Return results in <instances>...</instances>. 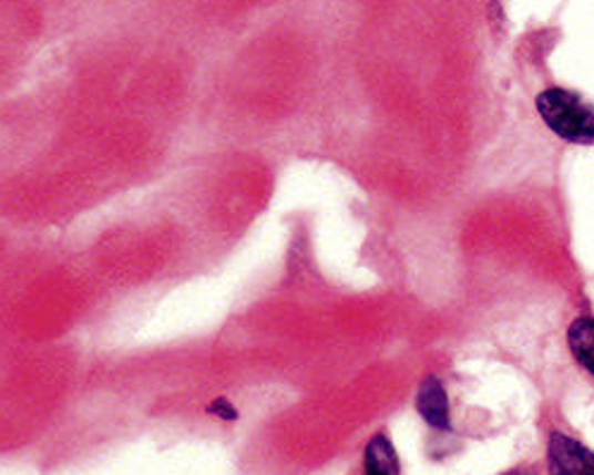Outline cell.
Instances as JSON below:
<instances>
[{"instance_id":"cell-3","label":"cell","mask_w":594,"mask_h":475,"mask_svg":"<svg viewBox=\"0 0 594 475\" xmlns=\"http://www.w3.org/2000/svg\"><path fill=\"white\" fill-rule=\"evenodd\" d=\"M416 409L434 431H451V411H449V396L440 378H426L420 382L416 394Z\"/></svg>"},{"instance_id":"cell-7","label":"cell","mask_w":594,"mask_h":475,"mask_svg":"<svg viewBox=\"0 0 594 475\" xmlns=\"http://www.w3.org/2000/svg\"><path fill=\"white\" fill-rule=\"evenodd\" d=\"M502 475H537V473L533 468H528V466H519V468H511V471H506Z\"/></svg>"},{"instance_id":"cell-6","label":"cell","mask_w":594,"mask_h":475,"mask_svg":"<svg viewBox=\"0 0 594 475\" xmlns=\"http://www.w3.org/2000/svg\"><path fill=\"white\" fill-rule=\"evenodd\" d=\"M208 411L213 413V416L223 419V421H232V419H237V411H234V406H232L229 402H225V400H217V402H213V404L208 406Z\"/></svg>"},{"instance_id":"cell-1","label":"cell","mask_w":594,"mask_h":475,"mask_svg":"<svg viewBox=\"0 0 594 475\" xmlns=\"http://www.w3.org/2000/svg\"><path fill=\"white\" fill-rule=\"evenodd\" d=\"M537 113L556 136L571 144H594V109L566 89H546L535 101Z\"/></svg>"},{"instance_id":"cell-5","label":"cell","mask_w":594,"mask_h":475,"mask_svg":"<svg viewBox=\"0 0 594 475\" xmlns=\"http://www.w3.org/2000/svg\"><path fill=\"white\" fill-rule=\"evenodd\" d=\"M569 347L573 359L594 375V318L581 316L569 328Z\"/></svg>"},{"instance_id":"cell-4","label":"cell","mask_w":594,"mask_h":475,"mask_svg":"<svg viewBox=\"0 0 594 475\" xmlns=\"http://www.w3.org/2000/svg\"><path fill=\"white\" fill-rule=\"evenodd\" d=\"M351 475H401V462L392 440L385 433L370 437Z\"/></svg>"},{"instance_id":"cell-2","label":"cell","mask_w":594,"mask_h":475,"mask_svg":"<svg viewBox=\"0 0 594 475\" xmlns=\"http://www.w3.org/2000/svg\"><path fill=\"white\" fill-rule=\"evenodd\" d=\"M546 475H594V452L564 431L546 435Z\"/></svg>"}]
</instances>
